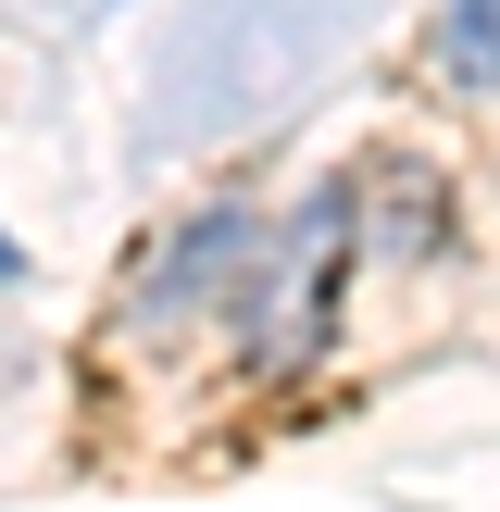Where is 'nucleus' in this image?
<instances>
[{"instance_id": "obj_3", "label": "nucleus", "mask_w": 500, "mask_h": 512, "mask_svg": "<svg viewBox=\"0 0 500 512\" xmlns=\"http://www.w3.org/2000/svg\"><path fill=\"white\" fill-rule=\"evenodd\" d=\"M450 188L425 163H363L350 175V238L375 250V263H438V238H450Z\"/></svg>"}, {"instance_id": "obj_1", "label": "nucleus", "mask_w": 500, "mask_h": 512, "mask_svg": "<svg viewBox=\"0 0 500 512\" xmlns=\"http://www.w3.org/2000/svg\"><path fill=\"white\" fill-rule=\"evenodd\" d=\"M350 175L313 188L300 213H263V250H250L238 300H225V338H238L250 375H300L325 338H338V275H350Z\"/></svg>"}, {"instance_id": "obj_5", "label": "nucleus", "mask_w": 500, "mask_h": 512, "mask_svg": "<svg viewBox=\"0 0 500 512\" xmlns=\"http://www.w3.org/2000/svg\"><path fill=\"white\" fill-rule=\"evenodd\" d=\"M13 275H25V250H13V238H0V288H13Z\"/></svg>"}, {"instance_id": "obj_4", "label": "nucleus", "mask_w": 500, "mask_h": 512, "mask_svg": "<svg viewBox=\"0 0 500 512\" xmlns=\"http://www.w3.org/2000/svg\"><path fill=\"white\" fill-rule=\"evenodd\" d=\"M438 75L500 100V0H438Z\"/></svg>"}, {"instance_id": "obj_2", "label": "nucleus", "mask_w": 500, "mask_h": 512, "mask_svg": "<svg viewBox=\"0 0 500 512\" xmlns=\"http://www.w3.org/2000/svg\"><path fill=\"white\" fill-rule=\"evenodd\" d=\"M250 250H263V213H250V200H200V213L125 275V325L163 338V325H188V313H225L238 275H250Z\"/></svg>"}]
</instances>
